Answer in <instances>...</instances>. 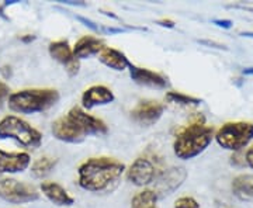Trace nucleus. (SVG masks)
<instances>
[{
  "label": "nucleus",
  "mask_w": 253,
  "mask_h": 208,
  "mask_svg": "<svg viewBox=\"0 0 253 208\" xmlns=\"http://www.w3.org/2000/svg\"><path fill=\"white\" fill-rule=\"evenodd\" d=\"M126 172L124 163L114 158H90L78 169V180L83 190L91 193H110L121 180Z\"/></svg>",
  "instance_id": "nucleus-1"
},
{
  "label": "nucleus",
  "mask_w": 253,
  "mask_h": 208,
  "mask_svg": "<svg viewBox=\"0 0 253 208\" xmlns=\"http://www.w3.org/2000/svg\"><path fill=\"white\" fill-rule=\"evenodd\" d=\"M214 138V128L206 125L204 117L199 114L189 125L183 127L177 132L173 142V151L174 155L183 159L189 161L200 154H203L211 144Z\"/></svg>",
  "instance_id": "nucleus-2"
},
{
  "label": "nucleus",
  "mask_w": 253,
  "mask_h": 208,
  "mask_svg": "<svg viewBox=\"0 0 253 208\" xmlns=\"http://www.w3.org/2000/svg\"><path fill=\"white\" fill-rule=\"evenodd\" d=\"M59 100V93L55 89H26L9 96L10 110L20 114H36L54 107Z\"/></svg>",
  "instance_id": "nucleus-3"
},
{
  "label": "nucleus",
  "mask_w": 253,
  "mask_h": 208,
  "mask_svg": "<svg viewBox=\"0 0 253 208\" xmlns=\"http://www.w3.org/2000/svg\"><path fill=\"white\" fill-rule=\"evenodd\" d=\"M0 139H14L28 149H37L42 142V134L17 116L0 120Z\"/></svg>",
  "instance_id": "nucleus-4"
},
{
  "label": "nucleus",
  "mask_w": 253,
  "mask_h": 208,
  "mask_svg": "<svg viewBox=\"0 0 253 208\" xmlns=\"http://www.w3.org/2000/svg\"><path fill=\"white\" fill-rule=\"evenodd\" d=\"M219 146L228 151H239L253 139V124L248 121L226 123L215 134Z\"/></svg>",
  "instance_id": "nucleus-5"
},
{
  "label": "nucleus",
  "mask_w": 253,
  "mask_h": 208,
  "mask_svg": "<svg viewBox=\"0 0 253 208\" xmlns=\"http://www.w3.org/2000/svg\"><path fill=\"white\" fill-rule=\"evenodd\" d=\"M0 199L10 204H26L40 199V193L33 184L7 177L0 180Z\"/></svg>",
  "instance_id": "nucleus-6"
},
{
  "label": "nucleus",
  "mask_w": 253,
  "mask_h": 208,
  "mask_svg": "<svg viewBox=\"0 0 253 208\" xmlns=\"http://www.w3.org/2000/svg\"><path fill=\"white\" fill-rule=\"evenodd\" d=\"M156 176H158L156 165L145 156L135 159L129 166V169L126 170V179L132 184L139 186V187H144V186L154 183Z\"/></svg>",
  "instance_id": "nucleus-7"
},
{
  "label": "nucleus",
  "mask_w": 253,
  "mask_h": 208,
  "mask_svg": "<svg viewBox=\"0 0 253 208\" xmlns=\"http://www.w3.org/2000/svg\"><path fill=\"white\" fill-rule=\"evenodd\" d=\"M165 106L156 100H142L131 110V118L136 124L151 127L155 123H158L162 117Z\"/></svg>",
  "instance_id": "nucleus-8"
},
{
  "label": "nucleus",
  "mask_w": 253,
  "mask_h": 208,
  "mask_svg": "<svg viewBox=\"0 0 253 208\" xmlns=\"http://www.w3.org/2000/svg\"><path fill=\"white\" fill-rule=\"evenodd\" d=\"M66 116L81 127V129L86 134V136L104 135L109 131V128H107L106 123L103 120H100V118L94 117V116H91L89 113H86L81 107H72Z\"/></svg>",
  "instance_id": "nucleus-9"
},
{
  "label": "nucleus",
  "mask_w": 253,
  "mask_h": 208,
  "mask_svg": "<svg viewBox=\"0 0 253 208\" xmlns=\"http://www.w3.org/2000/svg\"><path fill=\"white\" fill-rule=\"evenodd\" d=\"M52 134L56 139L68 144H81L86 138V134L82 131L81 127L68 116L55 120L52 123Z\"/></svg>",
  "instance_id": "nucleus-10"
},
{
  "label": "nucleus",
  "mask_w": 253,
  "mask_h": 208,
  "mask_svg": "<svg viewBox=\"0 0 253 208\" xmlns=\"http://www.w3.org/2000/svg\"><path fill=\"white\" fill-rule=\"evenodd\" d=\"M186 176H187V173L183 167H170V169H166L163 172L158 173V176L155 179L156 186L154 190L156 196L159 197V194H162V196L172 194L173 191L179 189L183 184Z\"/></svg>",
  "instance_id": "nucleus-11"
},
{
  "label": "nucleus",
  "mask_w": 253,
  "mask_h": 208,
  "mask_svg": "<svg viewBox=\"0 0 253 208\" xmlns=\"http://www.w3.org/2000/svg\"><path fill=\"white\" fill-rule=\"evenodd\" d=\"M48 51H49L51 58H54L56 62H59L65 68V71L68 72V75L75 76L76 73L79 72L81 64L75 58L72 48L68 44V41H63V40L54 41V42L49 44Z\"/></svg>",
  "instance_id": "nucleus-12"
},
{
  "label": "nucleus",
  "mask_w": 253,
  "mask_h": 208,
  "mask_svg": "<svg viewBox=\"0 0 253 208\" xmlns=\"http://www.w3.org/2000/svg\"><path fill=\"white\" fill-rule=\"evenodd\" d=\"M128 68H129L131 79L141 86L152 87V89H165L168 86V79L161 73L146 68H139L135 65H129Z\"/></svg>",
  "instance_id": "nucleus-13"
},
{
  "label": "nucleus",
  "mask_w": 253,
  "mask_h": 208,
  "mask_svg": "<svg viewBox=\"0 0 253 208\" xmlns=\"http://www.w3.org/2000/svg\"><path fill=\"white\" fill-rule=\"evenodd\" d=\"M114 93L110 90L109 87L103 84H94L86 89L82 96V106L83 109L90 110L97 106H106L114 101Z\"/></svg>",
  "instance_id": "nucleus-14"
},
{
  "label": "nucleus",
  "mask_w": 253,
  "mask_h": 208,
  "mask_svg": "<svg viewBox=\"0 0 253 208\" xmlns=\"http://www.w3.org/2000/svg\"><path fill=\"white\" fill-rule=\"evenodd\" d=\"M31 163L26 152H6L0 149V173H21Z\"/></svg>",
  "instance_id": "nucleus-15"
},
{
  "label": "nucleus",
  "mask_w": 253,
  "mask_h": 208,
  "mask_svg": "<svg viewBox=\"0 0 253 208\" xmlns=\"http://www.w3.org/2000/svg\"><path fill=\"white\" fill-rule=\"evenodd\" d=\"M106 48L104 41L100 40L99 37L93 36H84L82 37L81 40L76 41V44L72 48L73 55L78 61L81 59H86L94 55H99L103 49Z\"/></svg>",
  "instance_id": "nucleus-16"
},
{
  "label": "nucleus",
  "mask_w": 253,
  "mask_h": 208,
  "mask_svg": "<svg viewBox=\"0 0 253 208\" xmlns=\"http://www.w3.org/2000/svg\"><path fill=\"white\" fill-rule=\"evenodd\" d=\"M40 189L46 199L51 203H54L55 206L69 207L75 203L73 197L66 191V189H63L61 184H58L55 181H42Z\"/></svg>",
  "instance_id": "nucleus-17"
},
{
  "label": "nucleus",
  "mask_w": 253,
  "mask_h": 208,
  "mask_svg": "<svg viewBox=\"0 0 253 208\" xmlns=\"http://www.w3.org/2000/svg\"><path fill=\"white\" fill-rule=\"evenodd\" d=\"M99 59L101 64H104L107 68L114 69V71H124L131 65L128 58L121 51L114 49V48H107V46L99 54Z\"/></svg>",
  "instance_id": "nucleus-18"
},
{
  "label": "nucleus",
  "mask_w": 253,
  "mask_h": 208,
  "mask_svg": "<svg viewBox=\"0 0 253 208\" xmlns=\"http://www.w3.org/2000/svg\"><path fill=\"white\" fill-rule=\"evenodd\" d=\"M232 191L242 201L253 200V174H239L232 180Z\"/></svg>",
  "instance_id": "nucleus-19"
},
{
  "label": "nucleus",
  "mask_w": 253,
  "mask_h": 208,
  "mask_svg": "<svg viewBox=\"0 0 253 208\" xmlns=\"http://www.w3.org/2000/svg\"><path fill=\"white\" fill-rule=\"evenodd\" d=\"M158 196L154 190L139 191L131 200V208H158Z\"/></svg>",
  "instance_id": "nucleus-20"
},
{
  "label": "nucleus",
  "mask_w": 253,
  "mask_h": 208,
  "mask_svg": "<svg viewBox=\"0 0 253 208\" xmlns=\"http://www.w3.org/2000/svg\"><path fill=\"white\" fill-rule=\"evenodd\" d=\"M56 159L54 158H49V156H42L40 159H37L36 162L33 163L31 166V173L33 176L37 179H42L48 176L49 173L54 170V167L56 166Z\"/></svg>",
  "instance_id": "nucleus-21"
},
{
  "label": "nucleus",
  "mask_w": 253,
  "mask_h": 208,
  "mask_svg": "<svg viewBox=\"0 0 253 208\" xmlns=\"http://www.w3.org/2000/svg\"><path fill=\"white\" fill-rule=\"evenodd\" d=\"M165 100L170 104H176V106H183V107H196L201 103V100L196 99L189 94H183L179 91H169L166 94Z\"/></svg>",
  "instance_id": "nucleus-22"
},
{
  "label": "nucleus",
  "mask_w": 253,
  "mask_h": 208,
  "mask_svg": "<svg viewBox=\"0 0 253 208\" xmlns=\"http://www.w3.org/2000/svg\"><path fill=\"white\" fill-rule=\"evenodd\" d=\"M174 208H200V204L193 197L186 196V197H180L179 200H176Z\"/></svg>",
  "instance_id": "nucleus-23"
},
{
  "label": "nucleus",
  "mask_w": 253,
  "mask_h": 208,
  "mask_svg": "<svg viewBox=\"0 0 253 208\" xmlns=\"http://www.w3.org/2000/svg\"><path fill=\"white\" fill-rule=\"evenodd\" d=\"M9 96H10L9 86H7L4 82L0 81V109H1V106H3V103H4L6 100H9Z\"/></svg>",
  "instance_id": "nucleus-24"
},
{
  "label": "nucleus",
  "mask_w": 253,
  "mask_h": 208,
  "mask_svg": "<svg viewBox=\"0 0 253 208\" xmlns=\"http://www.w3.org/2000/svg\"><path fill=\"white\" fill-rule=\"evenodd\" d=\"M246 162H248V165L253 169V146L252 148H249L248 152H246Z\"/></svg>",
  "instance_id": "nucleus-25"
},
{
  "label": "nucleus",
  "mask_w": 253,
  "mask_h": 208,
  "mask_svg": "<svg viewBox=\"0 0 253 208\" xmlns=\"http://www.w3.org/2000/svg\"><path fill=\"white\" fill-rule=\"evenodd\" d=\"M159 24H161V26H168V27H173V21H170V20H162V21H159Z\"/></svg>",
  "instance_id": "nucleus-26"
}]
</instances>
